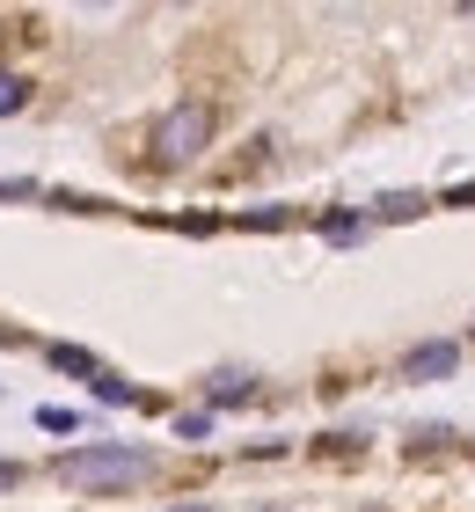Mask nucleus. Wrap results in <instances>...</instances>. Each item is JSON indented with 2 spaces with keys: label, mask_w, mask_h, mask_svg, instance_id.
Returning <instances> with one entry per match:
<instances>
[{
  "label": "nucleus",
  "mask_w": 475,
  "mask_h": 512,
  "mask_svg": "<svg viewBox=\"0 0 475 512\" xmlns=\"http://www.w3.org/2000/svg\"><path fill=\"white\" fill-rule=\"evenodd\" d=\"M154 461L139 447H81V454H59V476L74 483V491H125V483H139Z\"/></svg>",
  "instance_id": "1"
},
{
  "label": "nucleus",
  "mask_w": 475,
  "mask_h": 512,
  "mask_svg": "<svg viewBox=\"0 0 475 512\" xmlns=\"http://www.w3.org/2000/svg\"><path fill=\"white\" fill-rule=\"evenodd\" d=\"M205 139H212V110L205 103H176V110H161V125H154V161L183 169V161L205 154Z\"/></svg>",
  "instance_id": "2"
},
{
  "label": "nucleus",
  "mask_w": 475,
  "mask_h": 512,
  "mask_svg": "<svg viewBox=\"0 0 475 512\" xmlns=\"http://www.w3.org/2000/svg\"><path fill=\"white\" fill-rule=\"evenodd\" d=\"M454 344H417V352L410 359H402V374H410V381H439V374H454Z\"/></svg>",
  "instance_id": "3"
},
{
  "label": "nucleus",
  "mask_w": 475,
  "mask_h": 512,
  "mask_svg": "<svg viewBox=\"0 0 475 512\" xmlns=\"http://www.w3.org/2000/svg\"><path fill=\"white\" fill-rule=\"evenodd\" d=\"M22 103H30V81H22V74H8V66H0V118H15Z\"/></svg>",
  "instance_id": "4"
},
{
  "label": "nucleus",
  "mask_w": 475,
  "mask_h": 512,
  "mask_svg": "<svg viewBox=\"0 0 475 512\" xmlns=\"http://www.w3.org/2000/svg\"><path fill=\"white\" fill-rule=\"evenodd\" d=\"M249 395V374L242 366H227V374H212V403H242Z\"/></svg>",
  "instance_id": "5"
},
{
  "label": "nucleus",
  "mask_w": 475,
  "mask_h": 512,
  "mask_svg": "<svg viewBox=\"0 0 475 512\" xmlns=\"http://www.w3.org/2000/svg\"><path fill=\"white\" fill-rule=\"evenodd\" d=\"M52 366L59 374H95V359L81 352V344H52Z\"/></svg>",
  "instance_id": "6"
},
{
  "label": "nucleus",
  "mask_w": 475,
  "mask_h": 512,
  "mask_svg": "<svg viewBox=\"0 0 475 512\" xmlns=\"http://www.w3.org/2000/svg\"><path fill=\"white\" fill-rule=\"evenodd\" d=\"M95 395H103V403H132V388L117 381V374H95Z\"/></svg>",
  "instance_id": "7"
},
{
  "label": "nucleus",
  "mask_w": 475,
  "mask_h": 512,
  "mask_svg": "<svg viewBox=\"0 0 475 512\" xmlns=\"http://www.w3.org/2000/svg\"><path fill=\"white\" fill-rule=\"evenodd\" d=\"M15 483H22V469H15V461H0V491H15Z\"/></svg>",
  "instance_id": "8"
},
{
  "label": "nucleus",
  "mask_w": 475,
  "mask_h": 512,
  "mask_svg": "<svg viewBox=\"0 0 475 512\" xmlns=\"http://www.w3.org/2000/svg\"><path fill=\"white\" fill-rule=\"evenodd\" d=\"M169 512H212V505H169Z\"/></svg>",
  "instance_id": "9"
}]
</instances>
